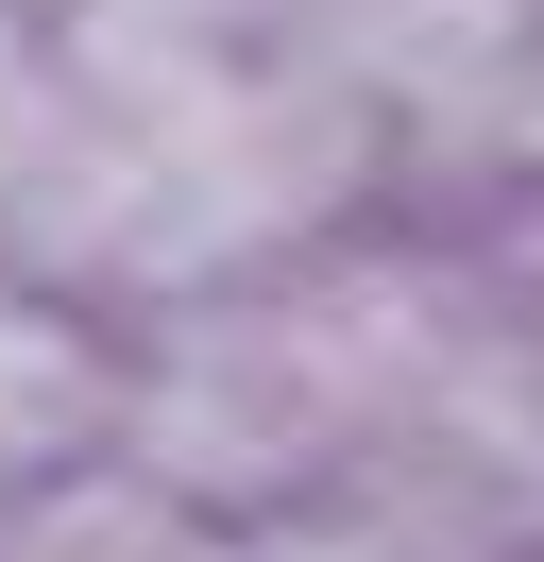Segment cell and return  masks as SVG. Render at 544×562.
<instances>
[{
  "instance_id": "1",
  "label": "cell",
  "mask_w": 544,
  "mask_h": 562,
  "mask_svg": "<svg viewBox=\"0 0 544 562\" xmlns=\"http://www.w3.org/2000/svg\"><path fill=\"white\" fill-rule=\"evenodd\" d=\"M392 205H408L392 120L358 86H324L272 18L256 35H68V120L0 222V273L52 307L154 324V307L290 273Z\"/></svg>"
},
{
  "instance_id": "2",
  "label": "cell",
  "mask_w": 544,
  "mask_h": 562,
  "mask_svg": "<svg viewBox=\"0 0 544 562\" xmlns=\"http://www.w3.org/2000/svg\"><path fill=\"white\" fill-rule=\"evenodd\" d=\"M272 35L392 120L408 205L426 188H476L494 137H510V103L544 86V0H272Z\"/></svg>"
},
{
  "instance_id": "3",
  "label": "cell",
  "mask_w": 544,
  "mask_h": 562,
  "mask_svg": "<svg viewBox=\"0 0 544 562\" xmlns=\"http://www.w3.org/2000/svg\"><path fill=\"white\" fill-rule=\"evenodd\" d=\"M102 443H120V324L0 273V494L68 477V460H102Z\"/></svg>"
},
{
  "instance_id": "4",
  "label": "cell",
  "mask_w": 544,
  "mask_h": 562,
  "mask_svg": "<svg viewBox=\"0 0 544 562\" xmlns=\"http://www.w3.org/2000/svg\"><path fill=\"white\" fill-rule=\"evenodd\" d=\"M0 562H222V512H188L170 477H136L120 443L68 477L0 494Z\"/></svg>"
},
{
  "instance_id": "5",
  "label": "cell",
  "mask_w": 544,
  "mask_h": 562,
  "mask_svg": "<svg viewBox=\"0 0 544 562\" xmlns=\"http://www.w3.org/2000/svg\"><path fill=\"white\" fill-rule=\"evenodd\" d=\"M52 120H68V35H52V0H0V222H18Z\"/></svg>"
},
{
  "instance_id": "6",
  "label": "cell",
  "mask_w": 544,
  "mask_h": 562,
  "mask_svg": "<svg viewBox=\"0 0 544 562\" xmlns=\"http://www.w3.org/2000/svg\"><path fill=\"white\" fill-rule=\"evenodd\" d=\"M68 35H256L272 0H52Z\"/></svg>"
},
{
  "instance_id": "7",
  "label": "cell",
  "mask_w": 544,
  "mask_h": 562,
  "mask_svg": "<svg viewBox=\"0 0 544 562\" xmlns=\"http://www.w3.org/2000/svg\"><path fill=\"white\" fill-rule=\"evenodd\" d=\"M528 562H544V546H528Z\"/></svg>"
}]
</instances>
